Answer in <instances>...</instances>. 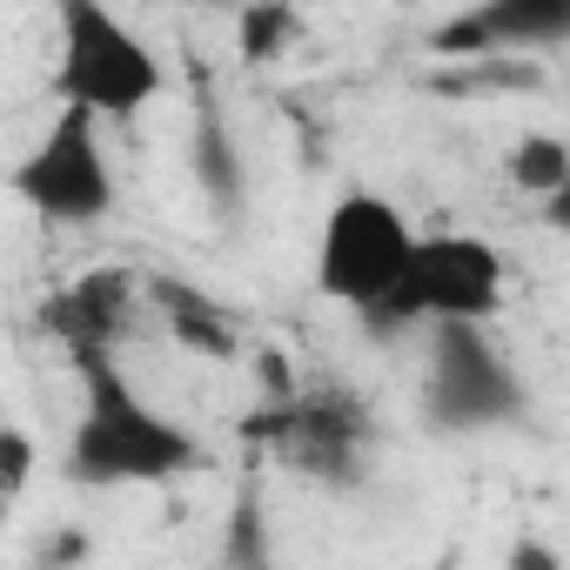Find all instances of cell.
<instances>
[{
  "instance_id": "cell-1",
  "label": "cell",
  "mask_w": 570,
  "mask_h": 570,
  "mask_svg": "<svg viewBox=\"0 0 570 570\" xmlns=\"http://www.w3.org/2000/svg\"><path fill=\"white\" fill-rule=\"evenodd\" d=\"M81 370V423L68 436V483L121 490V483H175L202 470V436L155 410L108 350L75 356Z\"/></svg>"
},
{
  "instance_id": "cell-2",
  "label": "cell",
  "mask_w": 570,
  "mask_h": 570,
  "mask_svg": "<svg viewBox=\"0 0 570 570\" xmlns=\"http://www.w3.org/2000/svg\"><path fill=\"white\" fill-rule=\"evenodd\" d=\"M48 88L61 108H88L101 121H135L161 88L155 48L108 8V0H55V68Z\"/></svg>"
},
{
  "instance_id": "cell-3",
  "label": "cell",
  "mask_w": 570,
  "mask_h": 570,
  "mask_svg": "<svg viewBox=\"0 0 570 570\" xmlns=\"http://www.w3.org/2000/svg\"><path fill=\"white\" fill-rule=\"evenodd\" d=\"M410 255H416L410 215L376 188H343L316 228V289L336 309L376 323L403 289Z\"/></svg>"
},
{
  "instance_id": "cell-4",
  "label": "cell",
  "mask_w": 570,
  "mask_h": 570,
  "mask_svg": "<svg viewBox=\"0 0 570 570\" xmlns=\"http://www.w3.org/2000/svg\"><path fill=\"white\" fill-rule=\"evenodd\" d=\"M8 188L48 228H95V222H108L115 202H121V181H115V161H108V141H101V115L61 108L48 121V135L14 161Z\"/></svg>"
},
{
  "instance_id": "cell-5",
  "label": "cell",
  "mask_w": 570,
  "mask_h": 570,
  "mask_svg": "<svg viewBox=\"0 0 570 570\" xmlns=\"http://www.w3.org/2000/svg\"><path fill=\"white\" fill-rule=\"evenodd\" d=\"M523 416V376L490 343V323H430L423 423L443 436H483Z\"/></svg>"
},
{
  "instance_id": "cell-6",
  "label": "cell",
  "mask_w": 570,
  "mask_h": 570,
  "mask_svg": "<svg viewBox=\"0 0 570 570\" xmlns=\"http://www.w3.org/2000/svg\"><path fill=\"white\" fill-rule=\"evenodd\" d=\"M503 255L497 242L483 235H463V228H436V235H416V255H410V275L396 303L370 323V330H430V323H497L503 309Z\"/></svg>"
},
{
  "instance_id": "cell-7",
  "label": "cell",
  "mask_w": 570,
  "mask_h": 570,
  "mask_svg": "<svg viewBox=\"0 0 570 570\" xmlns=\"http://www.w3.org/2000/svg\"><path fill=\"white\" fill-rule=\"evenodd\" d=\"M248 436H268L282 456H289L296 470L323 476V483H356L363 476V410L350 396H275L268 416L248 423Z\"/></svg>"
},
{
  "instance_id": "cell-8",
  "label": "cell",
  "mask_w": 570,
  "mask_h": 570,
  "mask_svg": "<svg viewBox=\"0 0 570 570\" xmlns=\"http://www.w3.org/2000/svg\"><path fill=\"white\" fill-rule=\"evenodd\" d=\"M570 48V0H470L430 35L436 61H483V55H550Z\"/></svg>"
},
{
  "instance_id": "cell-9",
  "label": "cell",
  "mask_w": 570,
  "mask_h": 570,
  "mask_svg": "<svg viewBox=\"0 0 570 570\" xmlns=\"http://www.w3.org/2000/svg\"><path fill=\"white\" fill-rule=\"evenodd\" d=\"M128 316H135V282L121 268H88L81 282H68V289L48 303L41 323L68 356H88V350H115Z\"/></svg>"
},
{
  "instance_id": "cell-10",
  "label": "cell",
  "mask_w": 570,
  "mask_h": 570,
  "mask_svg": "<svg viewBox=\"0 0 570 570\" xmlns=\"http://www.w3.org/2000/svg\"><path fill=\"white\" fill-rule=\"evenodd\" d=\"M309 21L296 0H248L242 8V28H235V48H242V68H268L282 61L289 48H303Z\"/></svg>"
},
{
  "instance_id": "cell-11",
  "label": "cell",
  "mask_w": 570,
  "mask_h": 570,
  "mask_svg": "<svg viewBox=\"0 0 570 570\" xmlns=\"http://www.w3.org/2000/svg\"><path fill=\"white\" fill-rule=\"evenodd\" d=\"M195 181L222 208L242 202V155H235V135L222 128V115H202L195 121Z\"/></svg>"
},
{
  "instance_id": "cell-12",
  "label": "cell",
  "mask_w": 570,
  "mask_h": 570,
  "mask_svg": "<svg viewBox=\"0 0 570 570\" xmlns=\"http://www.w3.org/2000/svg\"><path fill=\"white\" fill-rule=\"evenodd\" d=\"M161 309H168V323H175V336L181 343H195V350H208V356H235V323L215 309V303H202L195 289H181V282H161Z\"/></svg>"
},
{
  "instance_id": "cell-13",
  "label": "cell",
  "mask_w": 570,
  "mask_h": 570,
  "mask_svg": "<svg viewBox=\"0 0 570 570\" xmlns=\"http://www.w3.org/2000/svg\"><path fill=\"white\" fill-rule=\"evenodd\" d=\"M503 175H510V188H517V195L543 202V195L570 175V141H563V135H517V148H510Z\"/></svg>"
},
{
  "instance_id": "cell-14",
  "label": "cell",
  "mask_w": 570,
  "mask_h": 570,
  "mask_svg": "<svg viewBox=\"0 0 570 570\" xmlns=\"http://www.w3.org/2000/svg\"><path fill=\"white\" fill-rule=\"evenodd\" d=\"M35 463H41V443L21 423H0V497H8V503L35 483Z\"/></svg>"
},
{
  "instance_id": "cell-15",
  "label": "cell",
  "mask_w": 570,
  "mask_h": 570,
  "mask_svg": "<svg viewBox=\"0 0 570 570\" xmlns=\"http://www.w3.org/2000/svg\"><path fill=\"white\" fill-rule=\"evenodd\" d=\"M537 215H543V228H550V235H563V242H570V175L537 202Z\"/></svg>"
}]
</instances>
